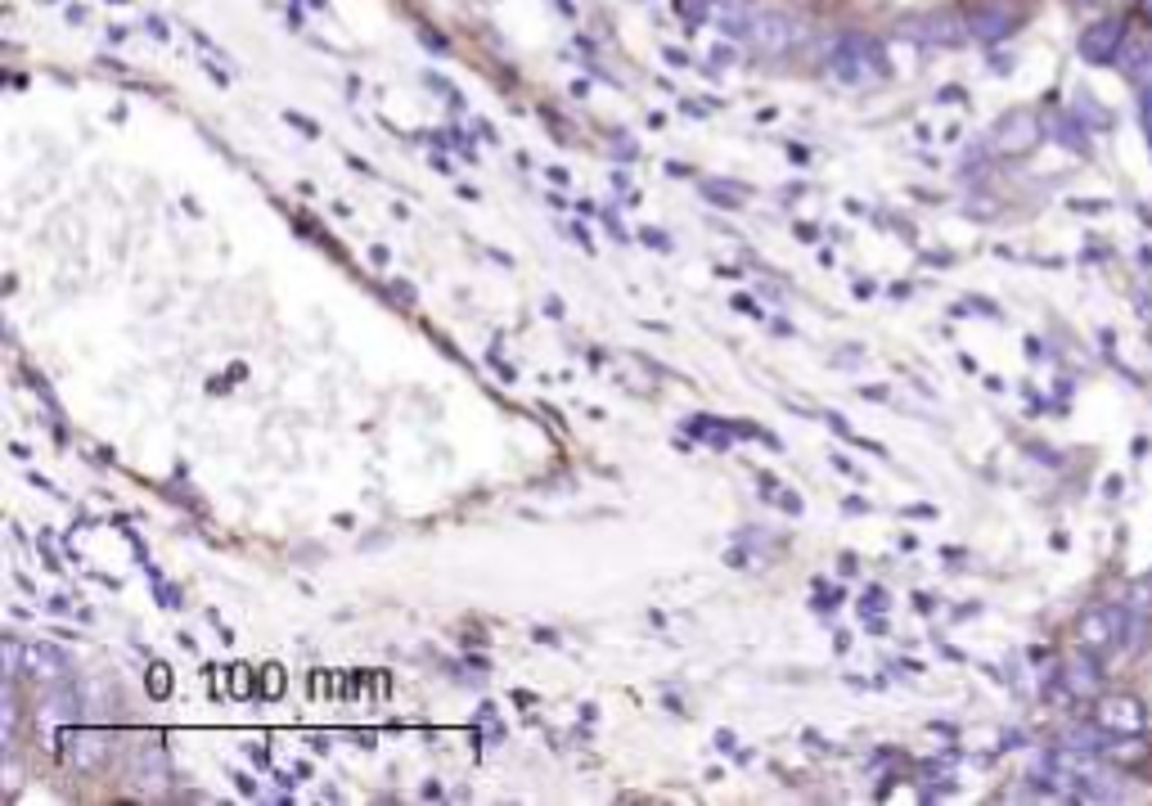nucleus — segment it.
<instances>
[{
	"mask_svg": "<svg viewBox=\"0 0 1152 806\" xmlns=\"http://www.w3.org/2000/svg\"><path fill=\"white\" fill-rule=\"evenodd\" d=\"M545 177H549V185H568V167H549Z\"/></svg>",
	"mask_w": 1152,
	"mask_h": 806,
	"instance_id": "nucleus-32",
	"label": "nucleus"
},
{
	"mask_svg": "<svg viewBox=\"0 0 1152 806\" xmlns=\"http://www.w3.org/2000/svg\"><path fill=\"white\" fill-rule=\"evenodd\" d=\"M639 243H649L653 252H671V235H666V230H653V226L639 230Z\"/></svg>",
	"mask_w": 1152,
	"mask_h": 806,
	"instance_id": "nucleus-19",
	"label": "nucleus"
},
{
	"mask_svg": "<svg viewBox=\"0 0 1152 806\" xmlns=\"http://www.w3.org/2000/svg\"><path fill=\"white\" fill-rule=\"evenodd\" d=\"M235 788H239V797H258V780L252 775H235Z\"/></svg>",
	"mask_w": 1152,
	"mask_h": 806,
	"instance_id": "nucleus-23",
	"label": "nucleus"
},
{
	"mask_svg": "<svg viewBox=\"0 0 1152 806\" xmlns=\"http://www.w3.org/2000/svg\"><path fill=\"white\" fill-rule=\"evenodd\" d=\"M288 122L297 126V132H307V136H320V132H316V122H307V117H297V113H288Z\"/></svg>",
	"mask_w": 1152,
	"mask_h": 806,
	"instance_id": "nucleus-29",
	"label": "nucleus"
},
{
	"mask_svg": "<svg viewBox=\"0 0 1152 806\" xmlns=\"http://www.w3.org/2000/svg\"><path fill=\"white\" fill-rule=\"evenodd\" d=\"M730 307H734V311H743V316H756V320L765 316V311H761V303H752L748 293H734V298H730Z\"/></svg>",
	"mask_w": 1152,
	"mask_h": 806,
	"instance_id": "nucleus-20",
	"label": "nucleus"
},
{
	"mask_svg": "<svg viewBox=\"0 0 1152 806\" xmlns=\"http://www.w3.org/2000/svg\"><path fill=\"white\" fill-rule=\"evenodd\" d=\"M837 572H842V577L856 572V555H842V568H837Z\"/></svg>",
	"mask_w": 1152,
	"mask_h": 806,
	"instance_id": "nucleus-41",
	"label": "nucleus"
},
{
	"mask_svg": "<svg viewBox=\"0 0 1152 806\" xmlns=\"http://www.w3.org/2000/svg\"><path fill=\"white\" fill-rule=\"evenodd\" d=\"M126 784L145 797H162L172 788V757H167L158 735H149L132 748V757H126Z\"/></svg>",
	"mask_w": 1152,
	"mask_h": 806,
	"instance_id": "nucleus-1",
	"label": "nucleus"
},
{
	"mask_svg": "<svg viewBox=\"0 0 1152 806\" xmlns=\"http://www.w3.org/2000/svg\"><path fill=\"white\" fill-rule=\"evenodd\" d=\"M779 504H784V509H788V514H801V509H806V504H801V496H797V491H779Z\"/></svg>",
	"mask_w": 1152,
	"mask_h": 806,
	"instance_id": "nucleus-24",
	"label": "nucleus"
},
{
	"mask_svg": "<svg viewBox=\"0 0 1152 806\" xmlns=\"http://www.w3.org/2000/svg\"><path fill=\"white\" fill-rule=\"evenodd\" d=\"M842 600H846V595H842V586H833V590H824V586H820V595L810 600V609H815V613H837V609H842Z\"/></svg>",
	"mask_w": 1152,
	"mask_h": 806,
	"instance_id": "nucleus-16",
	"label": "nucleus"
},
{
	"mask_svg": "<svg viewBox=\"0 0 1152 806\" xmlns=\"http://www.w3.org/2000/svg\"><path fill=\"white\" fill-rule=\"evenodd\" d=\"M46 609H50V613H72V600H68V595H55Z\"/></svg>",
	"mask_w": 1152,
	"mask_h": 806,
	"instance_id": "nucleus-34",
	"label": "nucleus"
},
{
	"mask_svg": "<svg viewBox=\"0 0 1152 806\" xmlns=\"http://www.w3.org/2000/svg\"><path fill=\"white\" fill-rule=\"evenodd\" d=\"M698 190H703V198H711L725 212H739L743 198H748V185H739V181H703Z\"/></svg>",
	"mask_w": 1152,
	"mask_h": 806,
	"instance_id": "nucleus-10",
	"label": "nucleus"
},
{
	"mask_svg": "<svg viewBox=\"0 0 1152 806\" xmlns=\"http://www.w3.org/2000/svg\"><path fill=\"white\" fill-rule=\"evenodd\" d=\"M1121 36H1126V23H1121V19H1103V23H1094V27L1085 32L1081 50H1085V59H1094V64H1107V59L1117 55Z\"/></svg>",
	"mask_w": 1152,
	"mask_h": 806,
	"instance_id": "nucleus-5",
	"label": "nucleus"
},
{
	"mask_svg": "<svg viewBox=\"0 0 1152 806\" xmlns=\"http://www.w3.org/2000/svg\"><path fill=\"white\" fill-rule=\"evenodd\" d=\"M423 797H429V802H437V797H442V784H437V780H429V784H423Z\"/></svg>",
	"mask_w": 1152,
	"mask_h": 806,
	"instance_id": "nucleus-39",
	"label": "nucleus"
},
{
	"mask_svg": "<svg viewBox=\"0 0 1152 806\" xmlns=\"http://www.w3.org/2000/svg\"><path fill=\"white\" fill-rule=\"evenodd\" d=\"M1008 27H1013V10L1008 5H986V10L972 14V32L977 36H1004Z\"/></svg>",
	"mask_w": 1152,
	"mask_h": 806,
	"instance_id": "nucleus-11",
	"label": "nucleus"
},
{
	"mask_svg": "<svg viewBox=\"0 0 1152 806\" xmlns=\"http://www.w3.org/2000/svg\"><path fill=\"white\" fill-rule=\"evenodd\" d=\"M388 293H392V298H401V303H414V288H410L406 280H397V284H392Z\"/></svg>",
	"mask_w": 1152,
	"mask_h": 806,
	"instance_id": "nucleus-25",
	"label": "nucleus"
},
{
	"mask_svg": "<svg viewBox=\"0 0 1152 806\" xmlns=\"http://www.w3.org/2000/svg\"><path fill=\"white\" fill-rule=\"evenodd\" d=\"M226 694H230V699H239V703L258 694V676H252V667H248V662H235V667H230V685H226Z\"/></svg>",
	"mask_w": 1152,
	"mask_h": 806,
	"instance_id": "nucleus-12",
	"label": "nucleus"
},
{
	"mask_svg": "<svg viewBox=\"0 0 1152 806\" xmlns=\"http://www.w3.org/2000/svg\"><path fill=\"white\" fill-rule=\"evenodd\" d=\"M1143 126H1148V136H1152V91H1143Z\"/></svg>",
	"mask_w": 1152,
	"mask_h": 806,
	"instance_id": "nucleus-37",
	"label": "nucleus"
},
{
	"mask_svg": "<svg viewBox=\"0 0 1152 806\" xmlns=\"http://www.w3.org/2000/svg\"><path fill=\"white\" fill-rule=\"evenodd\" d=\"M617 158H635V140L626 132H617Z\"/></svg>",
	"mask_w": 1152,
	"mask_h": 806,
	"instance_id": "nucleus-26",
	"label": "nucleus"
},
{
	"mask_svg": "<svg viewBox=\"0 0 1152 806\" xmlns=\"http://www.w3.org/2000/svg\"><path fill=\"white\" fill-rule=\"evenodd\" d=\"M716 748H720V752H734V735H730V730H716Z\"/></svg>",
	"mask_w": 1152,
	"mask_h": 806,
	"instance_id": "nucleus-31",
	"label": "nucleus"
},
{
	"mask_svg": "<svg viewBox=\"0 0 1152 806\" xmlns=\"http://www.w3.org/2000/svg\"><path fill=\"white\" fill-rule=\"evenodd\" d=\"M46 720H59V726H72V720L87 712V699H81V690L72 685V681H59V685H50V699H46Z\"/></svg>",
	"mask_w": 1152,
	"mask_h": 806,
	"instance_id": "nucleus-7",
	"label": "nucleus"
},
{
	"mask_svg": "<svg viewBox=\"0 0 1152 806\" xmlns=\"http://www.w3.org/2000/svg\"><path fill=\"white\" fill-rule=\"evenodd\" d=\"M725 564H730V568H748V549H730V555H725Z\"/></svg>",
	"mask_w": 1152,
	"mask_h": 806,
	"instance_id": "nucleus-30",
	"label": "nucleus"
},
{
	"mask_svg": "<svg viewBox=\"0 0 1152 806\" xmlns=\"http://www.w3.org/2000/svg\"><path fill=\"white\" fill-rule=\"evenodd\" d=\"M5 681H23V645L19 640H5Z\"/></svg>",
	"mask_w": 1152,
	"mask_h": 806,
	"instance_id": "nucleus-17",
	"label": "nucleus"
},
{
	"mask_svg": "<svg viewBox=\"0 0 1152 806\" xmlns=\"http://www.w3.org/2000/svg\"><path fill=\"white\" fill-rule=\"evenodd\" d=\"M572 239H577L585 252H594V243H590V230H585V226H572Z\"/></svg>",
	"mask_w": 1152,
	"mask_h": 806,
	"instance_id": "nucleus-33",
	"label": "nucleus"
},
{
	"mask_svg": "<svg viewBox=\"0 0 1152 806\" xmlns=\"http://www.w3.org/2000/svg\"><path fill=\"white\" fill-rule=\"evenodd\" d=\"M829 459H833V469H837V474H856V464H851L846 455H829Z\"/></svg>",
	"mask_w": 1152,
	"mask_h": 806,
	"instance_id": "nucleus-35",
	"label": "nucleus"
},
{
	"mask_svg": "<svg viewBox=\"0 0 1152 806\" xmlns=\"http://www.w3.org/2000/svg\"><path fill=\"white\" fill-rule=\"evenodd\" d=\"M59 748L68 757V767L91 775L109 761V730H77V726H64L59 730Z\"/></svg>",
	"mask_w": 1152,
	"mask_h": 806,
	"instance_id": "nucleus-3",
	"label": "nucleus"
},
{
	"mask_svg": "<svg viewBox=\"0 0 1152 806\" xmlns=\"http://www.w3.org/2000/svg\"><path fill=\"white\" fill-rule=\"evenodd\" d=\"M865 613H869V617L887 613V590H882V586H869L865 595H860V617H865Z\"/></svg>",
	"mask_w": 1152,
	"mask_h": 806,
	"instance_id": "nucleus-15",
	"label": "nucleus"
},
{
	"mask_svg": "<svg viewBox=\"0 0 1152 806\" xmlns=\"http://www.w3.org/2000/svg\"><path fill=\"white\" fill-rule=\"evenodd\" d=\"M167 694H172V667H167V662H153V667H149V699L162 703Z\"/></svg>",
	"mask_w": 1152,
	"mask_h": 806,
	"instance_id": "nucleus-14",
	"label": "nucleus"
},
{
	"mask_svg": "<svg viewBox=\"0 0 1152 806\" xmlns=\"http://www.w3.org/2000/svg\"><path fill=\"white\" fill-rule=\"evenodd\" d=\"M280 694H284V667L266 662L262 676H258V699H280Z\"/></svg>",
	"mask_w": 1152,
	"mask_h": 806,
	"instance_id": "nucleus-13",
	"label": "nucleus"
},
{
	"mask_svg": "<svg viewBox=\"0 0 1152 806\" xmlns=\"http://www.w3.org/2000/svg\"><path fill=\"white\" fill-rule=\"evenodd\" d=\"M23 681H41V685H59L72 681L68 676V658L55 645H23Z\"/></svg>",
	"mask_w": 1152,
	"mask_h": 806,
	"instance_id": "nucleus-4",
	"label": "nucleus"
},
{
	"mask_svg": "<svg viewBox=\"0 0 1152 806\" xmlns=\"http://www.w3.org/2000/svg\"><path fill=\"white\" fill-rule=\"evenodd\" d=\"M792 36H797V32H792V23H788L784 14H761V19L752 23V41H756L761 50H771V55L784 50Z\"/></svg>",
	"mask_w": 1152,
	"mask_h": 806,
	"instance_id": "nucleus-9",
	"label": "nucleus"
},
{
	"mask_svg": "<svg viewBox=\"0 0 1152 806\" xmlns=\"http://www.w3.org/2000/svg\"><path fill=\"white\" fill-rule=\"evenodd\" d=\"M1098 726H1103V730H1117V735H1134V730L1143 726V712H1139V703H1130V699H1107V703L1098 707Z\"/></svg>",
	"mask_w": 1152,
	"mask_h": 806,
	"instance_id": "nucleus-8",
	"label": "nucleus"
},
{
	"mask_svg": "<svg viewBox=\"0 0 1152 806\" xmlns=\"http://www.w3.org/2000/svg\"><path fill=\"white\" fill-rule=\"evenodd\" d=\"M833 649H837V654H846V649H851V635H846V631H837V635H833Z\"/></svg>",
	"mask_w": 1152,
	"mask_h": 806,
	"instance_id": "nucleus-38",
	"label": "nucleus"
},
{
	"mask_svg": "<svg viewBox=\"0 0 1152 806\" xmlns=\"http://www.w3.org/2000/svg\"><path fill=\"white\" fill-rule=\"evenodd\" d=\"M243 752H248V757H252V767H262V771H266V767H271V752H266V743H248V748H243Z\"/></svg>",
	"mask_w": 1152,
	"mask_h": 806,
	"instance_id": "nucleus-22",
	"label": "nucleus"
},
{
	"mask_svg": "<svg viewBox=\"0 0 1152 806\" xmlns=\"http://www.w3.org/2000/svg\"><path fill=\"white\" fill-rule=\"evenodd\" d=\"M388 258H392V252L383 248V243H374V248H369V262H374V266H388Z\"/></svg>",
	"mask_w": 1152,
	"mask_h": 806,
	"instance_id": "nucleus-27",
	"label": "nucleus"
},
{
	"mask_svg": "<svg viewBox=\"0 0 1152 806\" xmlns=\"http://www.w3.org/2000/svg\"><path fill=\"white\" fill-rule=\"evenodd\" d=\"M532 635H536V640H540V645H559V635H554V631H549V626H536V631H532Z\"/></svg>",
	"mask_w": 1152,
	"mask_h": 806,
	"instance_id": "nucleus-36",
	"label": "nucleus"
},
{
	"mask_svg": "<svg viewBox=\"0 0 1152 806\" xmlns=\"http://www.w3.org/2000/svg\"><path fill=\"white\" fill-rule=\"evenodd\" d=\"M604 226L613 230V239H617V243H626V239H630V235H626V226H621V217H617V207H608V212H604Z\"/></svg>",
	"mask_w": 1152,
	"mask_h": 806,
	"instance_id": "nucleus-21",
	"label": "nucleus"
},
{
	"mask_svg": "<svg viewBox=\"0 0 1152 806\" xmlns=\"http://www.w3.org/2000/svg\"><path fill=\"white\" fill-rule=\"evenodd\" d=\"M545 311H549L554 320H559V316H563V303H559V298H545Z\"/></svg>",
	"mask_w": 1152,
	"mask_h": 806,
	"instance_id": "nucleus-40",
	"label": "nucleus"
},
{
	"mask_svg": "<svg viewBox=\"0 0 1152 806\" xmlns=\"http://www.w3.org/2000/svg\"><path fill=\"white\" fill-rule=\"evenodd\" d=\"M153 595H158L162 609H185V595L176 586H167V581H153Z\"/></svg>",
	"mask_w": 1152,
	"mask_h": 806,
	"instance_id": "nucleus-18",
	"label": "nucleus"
},
{
	"mask_svg": "<svg viewBox=\"0 0 1152 806\" xmlns=\"http://www.w3.org/2000/svg\"><path fill=\"white\" fill-rule=\"evenodd\" d=\"M797 239H806V243H815V239H820V230L810 226V222H797Z\"/></svg>",
	"mask_w": 1152,
	"mask_h": 806,
	"instance_id": "nucleus-28",
	"label": "nucleus"
},
{
	"mask_svg": "<svg viewBox=\"0 0 1152 806\" xmlns=\"http://www.w3.org/2000/svg\"><path fill=\"white\" fill-rule=\"evenodd\" d=\"M1031 140H1036V117L1031 113H1008L995 126V149L1000 154H1022V149H1031Z\"/></svg>",
	"mask_w": 1152,
	"mask_h": 806,
	"instance_id": "nucleus-6",
	"label": "nucleus"
},
{
	"mask_svg": "<svg viewBox=\"0 0 1152 806\" xmlns=\"http://www.w3.org/2000/svg\"><path fill=\"white\" fill-rule=\"evenodd\" d=\"M833 72L846 81V87H865V81L882 77V55H878L874 41H865V36H846L842 46L833 50Z\"/></svg>",
	"mask_w": 1152,
	"mask_h": 806,
	"instance_id": "nucleus-2",
	"label": "nucleus"
}]
</instances>
